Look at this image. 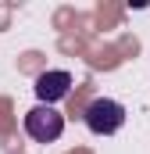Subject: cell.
Masks as SVG:
<instances>
[{
	"instance_id": "6da1fadb",
	"label": "cell",
	"mask_w": 150,
	"mask_h": 154,
	"mask_svg": "<svg viewBox=\"0 0 150 154\" xmlns=\"http://www.w3.org/2000/svg\"><path fill=\"white\" fill-rule=\"evenodd\" d=\"M86 125L97 133V136H111V133H118L122 125H125V108L118 104V100H111V97H97L89 108H86Z\"/></svg>"
},
{
	"instance_id": "7a4b0ae2",
	"label": "cell",
	"mask_w": 150,
	"mask_h": 154,
	"mask_svg": "<svg viewBox=\"0 0 150 154\" xmlns=\"http://www.w3.org/2000/svg\"><path fill=\"white\" fill-rule=\"evenodd\" d=\"M25 133L36 143H54L64 133V115L54 111L50 104H36L32 111H25Z\"/></svg>"
},
{
	"instance_id": "3957f363",
	"label": "cell",
	"mask_w": 150,
	"mask_h": 154,
	"mask_svg": "<svg viewBox=\"0 0 150 154\" xmlns=\"http://www.w3.org/2000/svg\"><path fill=\"white\" fill-rule=\"evenodd\" d=\"M68 90H72V75L68 72H43L36 79V97L39 104H54V100H61V97H68Z\"/></svg>"
}]
</instances>
